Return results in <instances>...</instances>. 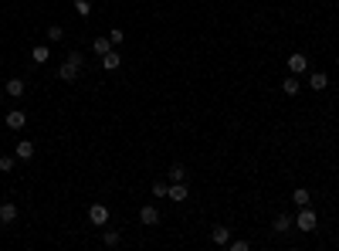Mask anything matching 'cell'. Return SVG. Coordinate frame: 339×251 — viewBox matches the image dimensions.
Wrapping results in <instances>:
<instances>
[{
    "instance_id": "3957f363",
    "label": "cell",
    "mask_w": 339,
    "mask_h": 251,
    "mask_svg": "<svg viewBox=\"0 0 339 251\" xmlns=\"http://www.w3.org/2000/svg\"><path fill=\"white\" fill-rule=\"evenodd\" d=\"M88 221H92L95 228H102V224L109 221V207H105V204H92V207H88Z\"/></svg>"
},
{
    "instance_id": "8fae6325",
    "label": "cell",
    "mask_w": 339,
    "mask_h": 251,
    "mask_svg": "<svg viewBox=\"0 0 339 251\" xmlns=\"http://www.w3.org/2000/svg\"><path fill=\"white\" fill-rule=\"evenodd\" d=\"M7 126H10V129H24V126H27V116H24L20 109H14V112H7Z\"/></svg>"
},
{
    "instance_id": "4316f807",
    "label": "cell",
    "mask_w": 339,
    "mask_h": 251,
    "mask_svg": "<svg viewBox=\"0 0 339 251\" xmlns=\"http://www.w3.org/2000/svg\"><path fill=\"white\" fill-rule=\"evenodd\" d=\"M227 245H231V251H248V248H251L248 241H227Z\"/></svg>"
},
{
    "instance_id": "9c48e42d",
    "label": "cell",
    "mask_w": 339,
    "mask_h": 251,
    "mask_svg": "<svg viewBox=\"0 0 339 251\" xmlns=\"http://www.w3.org/2000/svg\"><path fill=\"white\" fill-rule=\"evenodd\" d=\"M170 200H176V204H180V200H187L190 197V190H187V183H170V193H167Z\"/></svg>"
},
{
    "instance_id": "484cf974",
    "label": "cell",
    "mask_w": 339,
    "mask_h": 251,
    "mask_svg": "<svg viewBox=\"0 0 339 251\" xmlns=\"http://www.w3.org/2000/svg\"><path fill=\"white\" fill-rule=\"evenodd\" d=\"M68 61H72V65H78V68H82V65H85V55H82V51H72V55H68Z\"/></svg>"
},
{
    "instance_id": "5bb4252c",
    "label": "cell",
    "mask_w": 339,
    "mask_h": 251,
    "mask_svg": "<svg viewBox=\"0 0 339 251\" xmlns=\"http://www.w3.org/2000/svg\"><path fill=\"white\" fill-rule=\"evenodd\" d=\"M210 241H214V245H227V241H231V231H227V228H214V231H210Z\"/></svg>"
},
{
    "instance_id": "4fadbf2b",
    "label": "cell",
    "mask_w": 339,
    "mask_h": 251,
    "mask_svg": "<svg viewBox=\"0 0 339 251\" xmlns=\"http://www.w3.org/2000/svg\"><path fill=\"white\" fill-rule=\"evenodd\" d=\"M0 221H3V224H14V221H17V207H14V204H0Z\"/></svg>"
},
{
    "instance_id": "7402d4cb",
    "label": "cell",
    "mask_w": 339,
    "mask_h": 251,
    "mask_svg": "<svg viewBox=\"0 0 339 251\" xmlns=\"http://www.w3.org/2000/svg\"><path fill=\"white\" fill-rule=\"evenodd\" d=\"M14 163H17V156H0V170H3V173H10V170H14Z\"/></svg>"
},
{
    "instance_id": "e0dca14e",
    "label": "cell",
    "mask_w": 339,
    "mask_h": 251,
    "mask_svg": "<svg viewBox=\"0 0 339 251\" xmlns=\"http://www.w3.org/2000/svg\"><path fill=\"white\" fill-rule=\"evenodd\" d=\"M292 224H295V221H292L288 214H278V217H275V231H278V234H282V231H288Z\"/></svg>"
},
{
    "instance_id": "ba28073f",
    "label": "cell",
    "mask_w": 339,
    "mask_h": 251,
    "mask_svg": "<svg viewBox=\"0 0 339 251\" xmlns=\"http://www.w3.org/2000/svg\"><path fill=\"white\" fill-rule=\"evenodd\" d=\"M139 221H143V224H146V228H153V224H156V221H160V211H156V207H153V204H146V207H143V211H139Z\"/></svg>"
},
{
    "instance_id": "7a4b0ae2",
    "label": "cell",
    "mask_w": 339,
    "mask_h": 251,
    "mask_svg": "<svg viewBox=\"0 0 339 251\" xmlns=\"http://www.w3.org/2000/svg\"><path fill=\"white\" fill-rule=\"evenodd\" d=\"M305 68H309V61H305V55H302V51L288 55V75H305Z\"/></svg>"
},
{
    "instance_id": "52a82bcc",
    "label": "cell",
    "mask_w": 339,
    "mask_h": 251,
    "mask_svg": "<svg viewBox=\"0 0 339 251\" xmlns=\"http://www.w3.org/2000/svg\"><path fill=\"white\" fill-rule=\"evenodd\" d=\"M119 65H122V58H119V51H105V55H102V68H105V72H115V68H119Z\"/></svg>"
},
{
    "instance_id": "277c9868",
    "label": "cell",
    "mask_w": 339,
    "mask_h": 251,
    "mask_svg": "<svg viewBox=\"0 0 339 251\" xmlns=\"http://www.w3.org/2000/svg\"><path fill=\"white\" fill-rule=\"evenodd\" d=\"M78 72H82V68H78V65H72V61L65 58V65L58 68V78H61V82H75V78H78Z\"/></svg>"
},
{
    "instance_id": "2e32d148",
    "label": "cell",
    "mask_w": 339,
    "mask_h": 251,
    "mask_svg": "<svg viewBox=\"0 0 339 251\" xmlns=\"http://www.w3.org/2000/svg\"><path fill=\"white\" fill-rule=\"evenodd\" d=\"M183 180H187V170H183L180 163H176V167H170V183H183Z\"/></svg>"
},
{
    "instance_id": "30bf717a",
    "label": "cell",
    "mask_w": 339,
    "mask_h": 251,
    "mask_svg": "<svg viewBox=\"0 0 339 251\" xmlns=\"http://www.w3.org/2000/svg\"><path fill=\"white\" fill-rule=\"evenodd\" d=\"M282 92H285V95H299V92H302L299 75H288V78H285V82H282Z\"/></svg>"
},
{
    "instance_id": "603a6c76",
    "label": "cell",
    "mask_w": 339,
    "mask_h": 251,
    "mask_svg": "<svg viewBox=\"0 0 339 251\" xmlns=\"http://www.w3.org/2000/svg\"><path fill=\"white\" fill-rule=\"evenodd\" d=\"M61 38H65V27L51 24V27H48V41H61Z\"/></svg>"
},
{
    "instance_id": "d6986e66",
    "label": "cell",
    "mask_w": 339,
    "mask_h": 251,
    "mask_svg": "<svg viewBox=\"0 0 339 251\" xmlns=\"http://www.w3.org/2000/svg\"><path fill=\"white\" fill-rule=\"evenodd\" d=\"M292 200H295L299 207H309V200H312V197H309V190H305V187H299V190L292 193Z\"/></svg>"
},
{
    "instance_id": "9a60e30c",
    "label": "cell",
    "mask_w": 339,
    "mask_h": 251,
    "mask_svg": "<svg viewBox=\"0 0 339 251\" xmlns=\"http://www.w3.org/2000/svg\"><path fill=\"white\" fill-rule=\"evenodd\" d=\"M112 48H115V44H112V41H109V38H98V41H95V44H92V51H95V55H98V58H102L105 51H112Z\"/></svg>"
},
{
    "instance_id": "6da1fadb",
    "label": "cell",
    "mask_w": 339,
    "mask_h": 251,
    "mask_svg": "<svg viewBox=\"0 0 339 251\" xmlns=\"http://www.w3.org/2000/svg\"><path fill=\"white\" fill-rule=\"evenodd\" d=\"M295 228H299V231H316V211H312V207H302L299 211V217H295Z\"/></svg>"
},
{
    "instance_id": "8992f818",
    "label": "cell",
    "mask_w": 339,
    "mask_h": 251,
    "mask_svg": "<svg viewBox=\"0 0 339 251\" xmlns=\"http://www.w3.org/2000/svg\"><path fill=\"white\" fill-rule=\"evenodd\" d=\"M326 85H329V75H326V72H312V75H309V88H312V92H322Z\"/></svg>"
},
{
    "instance_id": "44dd1931",
    "label": "cell",
    "mask_w": 339,
    "mask_h": 251,
    "mask_svg": "<svg viewBox=\"0 0 339 251\" xmlns=\"http://www.w3.org/2000/svg\"><path fill=\"white\" fill-rule=\"evenodd\" d=\"M167 193H170L167 180H156V183H153V197H167Z\"/></svg>"
},
{
    "instance_id": "ac0fdd59",
    "label": "cell",
    "mask_w": 339,
    "mask_h": 251,
    "mask_svg": "<svg viewBox=\"0 0 339 251\" xmlns=\"http://www.w3.org/2000/svg\"><path fill=\"white\" fill-rule=\"evenodd\" d=\"M48 55H51V51H48V44H38V48L31 51V58L38 61V65H44V61H48Z\"/></svg>"
},
{
    "instance_id": "ffe728a7",
    "label": "cell",
    "mask_w": 339,
    "mask_h": 251,
    "mask_svg": "<svg viewBox=\"0 0 339 251\" xmlns=\"http://www.w3.org/2000/svg\"><path fill=\"white\" fill-rule=\"evenodd\" d=\"M75 14L78 17H88V14H92V3H88V0H75Z\"/></svg>"
},
{
    "instance_id": "d4e9b609",
    "label": "cell",
    "mask_w": 339,
    "mask_h": 251,
    "mask_svg": "<svg viewBox=\"0 0 339 251\" xmlns=\"http://www.w3.org/2000/svg\"><path fill=\"white\" fill-rule=\"evenodd\" d=\"M109 41H112L115 48H119V44H122V41H126V34H122V31H119V27H115L112 34H109Z\"/></svg>"
},
{
    "instance_id": "7c38bea8",
    "label": "cell",
    "mask_w": 339,
    "mask_h": 251,
    "mask_svg": "<svg viewBox=\"0 0 339 251\" xmlns=\"http://www.w3.org/2000/svg\"><path fill=\"white\" fill-rule=\"evenodd\" d=\"M7 95H10V98L24 95V78H7Z\"/></svg>"
},
{
    "instance_id": "cb8c5ba5",
    "label": "cell",
    "mask_w": 339,
    "mask_h": 251,
    "mask_svg": "<svg viewBox=\"0 0 339 251\" xmlns=\"http://www.w3.org/2000/svg\"><path fill=\"white\" fill-rule=\"evenodd\" d=\"M102 241H105L109 248H115V245H119V231H105V234H102Z\"/></svg>"
},
{
    "instance_id": "5b68a950",
    "label": "cell",
    "mask_w": 339,
    "mask_h": 251,
    "mask_svg": "<svg viewBox=\"0 0 339 251\" xmlns=\"http://www.w3.org/2000/svg\"><path fill=\"white\" fill-rule=\"evenodd\" d=\"M14 156H17V160H31V156H34V143H31V139H20L17 146H14Z\"/></svg>"
}]
</instances>
